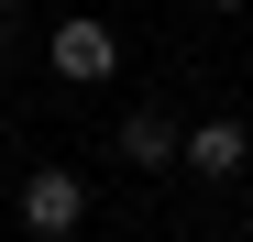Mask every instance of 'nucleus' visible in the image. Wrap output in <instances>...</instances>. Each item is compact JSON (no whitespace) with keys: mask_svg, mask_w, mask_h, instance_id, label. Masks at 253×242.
<instances>
[{"mask_svg":"<svg viewBox=\"0 0 253 242\" xmlns=\"http://www.w3.org/2000/svg\"><path fill=\"white\" fill-rule=\"evenodd\" d=\"M242 154H253L242 121H187V132H176V165L187 176H242Z\"/></svg>","mask_w":253,"mask_h":242,"instance_id":"3","label":"nucleus"},{"mask_svg":"<svg viewBox=\"0 0 253 242\" xmlns=\"http://www.w3.org/2000/svg\"><path fill=\"white\" fill-rule=\"evenodd\" d=\"M11 209H22V231H44V242H66L77 220H88V187H77L66 165H44V176H22V187H11Z\"/></svg>","mask_w":253,"mask_h":242,"instance_id":"1","label":"nucleus"},{"mask_svg":"<svg viewBox=\"0 0 253 242\" xmlns=\"http://www.w3.org/2000/svg\"><path fill=\"white\" fill-rule=\"evenodd\" d=\"M176 132H187V121H165V110H132V121H110V154H121V165H176Z\"/></svg>","mask_w":253,"mask_h":242,"instance_id":"4","label":"nucleus"},{"mask_svg":"<svg viewBox=\"0 0 253 242\" xmlns=\"http://www.w3.org/2000/svg\"><path fill=\"white\" fill-rule=\"evenodd\" d=\"M209 11H242V0H209Z\"/></svg>","mask_w":253,"mask_h":242,"instance_id":"5","label":"nucleus"},{"mask_svg":"<svg viewBox=\"0 0 253 242\" xmlns=\"http://www.w3.org/2000/svg\"><path fill=\"white\" fill-rule=\"evenodd\" d=\"M110 66H121L110 22H99V11H66V22H55V77H77V88H99Z\"/></svg>","mask_w":253,"mask_h":242,"instance_id":"2","label":"nucleus"},{"mask_svg":"<svg viewBox=\"0 0 253 242\" xmlns=\"http://www.w3.org/2000/svg\"><path fill=\"white\" fill-rule=\"evenodd\" d=\"M0 198H11V176H0Z\"/></svg>","mask_w":253,"mask_h":242,"instance_id":"7","label":"nucleus"},{"mask_svg":"<svg viewBox=\"0 0 253 242\" xmlns=\"http://www.w3.org/2000/svg\"><path fill=\"white\" fill-rule=\"evenodd\" d=\"M0 11H22V0H0Z\"/></svg>","mask_w":253,"mask_h":242,"instance_id":"6","label":"nucleus"}]
</instances>
